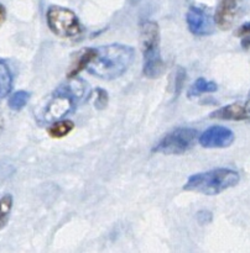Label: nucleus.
I'll return each instance as SVG.
<instances>
[{
	"instance_id": "nucleus-1",
	"label": "nucleus",
	"mask_w": 250,
	"mask_h": 253,
	"mask_svg": "<svg viewBox=\"0 0 250 253\" xmlns=\"http://www.w3.org/2000/svg\"><path fill=\"white\" fill-rule=\"evenodd\" d=\"M135 58L133 47L126 44H104L96 48H87L81 52L74 71L86 69L89 74L104 81L123 76Z\"/></svg>"
},
{
	"instance_id": "nucleus-2",
	"label": "nucleus",
	"mask_w": 250,
	"mask_h": 253,
	"mask_svg": "<svg viewBox=\"0 0 250 253\" xmlns=\"http://www.w3.org/2000/svg\"><path fill=\"white\" fill-rule=\"evenodd\" d=\"M87 95V83L79 78H74L59 85L47 98L37 114V119L44 124H52L62 120L64 116L73 113L77 103Z\"/></svg>"
},
{
	"instance_id": "nucleus-3",
	"label": "nucleus",
	"mask_w": 250,
	"mask_h": 253,
	"mask_svg": "<svg viewBox=\"0 0 250 253\" xmlns=\"http://www.w3.org/2000/svg\"><path fill=\"white\" fill-rule=\"evenodd\" d=\"M240 175L229 168H217L208 172L197 173L188 178L183 189L204 195H217L239 183Z\"/></svg>"
},
{
	"instance_id": "nucleus-4",
	"label": "nucleus",
	"mask_w": 250,
	"mask_h": 253,
	"mask_svg": "<svg viewBox=\"0 0 250 253\" xmlns=\"http://www.w3.org/2000/svg\"><path fill=\"white\" fill-rule=\"evenodd\" d=\"M143 44V72L146 78H158L165 71V63L160 52V30L153 21H148L141 27Z\"/></svg>"
},
{
	"instance_id": "nucleus-5",
	"label": "nucleus",
	"mask_w": 250,
	"mask_h": 253,
	"mask_svg": "<svg viewBox=\"0 0 250 253\" xmlns=\"http://www.w3.org/2000/svg\"><path fill=\"white\" fill-rule=\"evenodd\" d=\"M46 19L51 31L57 36L71 39L81 35L82 25L72 10L53 5L47 10Z\"/></svg>"
},
{
	"instance_id": "nucleus-6",
	"label": "nucleus",
	"mask_w": 250,
	"mask_h": 253,
	"mask_svg": "<svg viewBox=\"0 0 250 253\" xmlns=\"http://www.w3.org/2000/svg\"><path fill=\"white\" fill-rule=\"evenodd\" d=\"M197 130L190 127H178L163 136L152 152L162 153V155H182L195 146L197 141Z\"/></svg>"
},
{
	"instance_id": "nucleus-7",
	"label": "nucleus",
	"mask_w": 250,
	"mask_h": 253,
	"mask_svg": "<svg viewBox=\"0 0 250 253\" xmlns=\"http://www.w3.org/2000/svg\"><path fill=\"white\" fill-rule=\"evenodd\" d=\"M247 0H220L214 15L215 26L220 30H229L242 17Z\"/></svg>"
},
{
	"instance_id": "nucleus-8",
	"label": "nucleus",
	"mask_w": 250,
	"mask_h": 253,
	"mask_svg": "<svg viewBox=\"0 0 250 253\" xmlns=\"http://www.w3.org/2000/svg\"><path fill=\"white\" fill-rule=\"evenodd\" d=\"M188 30L196 36H208L214 32V16L207 9L200 6H191L186 15Z\"/></svg>"
},
{
	"instance_id": "nucleus-9",
	"label": "nucleus",
	"mask_w": 250,
	"mask_h": 253,
	"mask_svg": "<svg viewBox=\"0 0 250 253\" xmlns=\"http://www.w3.org/2000/svg\"><path fill=\"white\" fill-rule=\"evenodd\" d=\"M198 142L205 148H225L234 142V132L224 126H212L203 131Z\"/></svg>"
},
{
	"instance_id": "nucleus-10",
	"label": "nucleus",
	"mask_w": 250,
	"mask_h": 253,
	"mask_svg": "<svg viewBox=\"0 0 250 253\" xmlns=\"http://www.w3.org/2000/svg\"><path fill=\"white\" fill-rule=\"evenodd\" d=\"M210 118L233 121L248 120L247 110H245V105L243 103H234L223 106V108L218 109L214 113L210 114Z\"/></svg>"
},
{
	"instance_id": "nucleus-11",
	"label": "nucleus",
	"mask_w": 250,
	"mask_h": 253,
	"mask_svg": "<svg viewBox=\"0 0 250 253\" xmlns=\"http://www.w3.org/2000/svg\"><path fill=\"white\" fill-rule=\"evenodd\" d=\"M218 85L214 82L205 81L204 78H198L195 83L191 85L190 90H188V96L190 98H195V96H200L202 94L207 93H214L217 91Z\"/></svg>"
},
{
	"instance_id": "nucleus-12",
	"label": "nucleus",
	"mask_w": 250,
	"mask_h": 253,
	"mask_svg": "<svg viewBox=\"0 0 250 253\" xmlns=\"http://www.w3.org/2000/svg\"><path fill=\"white\" fill-rule=\"evenodd\" d=\"M12 89V74L9 66L0 61V98L9 95Z\"/></svg>"
},
{
	"instance_id": "nucleus-13",
	"label": "nucleus",
	"mask_w": 250,
	"mask_h": 253,
	"mask_svg": "<svg viewBox=\"0 0 250 253\" xmlns=\"http://www.w3.org/2000/svg\"><path fill=\"white\" fill-rule=\"evenodd\" d=\"M73 130V123L68 120H58L51 124L49 133L52 137H63Z\"/></svg>"
},
{
	"instance_id": "nucleus-14",
	"label": "nucleus",
	"mask_w": 250,
	"mask_h": 253,
	"mask_svg": "<svg viewBox=\"0 0 250 253\" xmlns=\"http://www.w3.org/2000/svg\"><path fill=\"white\" fill-rule=\"evenodd\" d=\"M29 99H30V94L27 93V91L19 90L10 96L7 104H9V108L11 109V110L19 111L26 106Z\"/></svg>"
},
{
	"instance_id": "nucleus-15",
	"label": "nucleus",
	"mask_w": 250,
	"mask_h": 253,
	"mask_svg": "<svg viewBox=\"0 0 250 253\" xmlns=\"http://www.w3.org/2000/svg\"><path fill=\"white\" fill-rule=\"evenodd\" d=\"M12 208V197L10 194L4 195L0 199V227L5 225L7 217H9L10 211Z\"/></svg>"
},
{
	"instance_id": "nucleus-16",
	"label": "nucleus",
	"mask_w": 250,
	"mask_h": 253,
	"mask_svg": "<svg viewBox=\"0 0 250 253\" xmlns=\"http://www.w3.org/2000/svg\"><path fill=\"white\" fill-rule=\"evenodd\" d=\"M237 36L242 39L243 48H249L250 47V21L245 22L238 29Z\"/></svg>"
},
{
	"instance_id": "nucleus-17",
	"label": "nucleus",
	"mask_w": 250,
	"mask_h": 253,
	"mask_svg": "<svg viewBox=\"0 0 250 253\" xmlns=\"http://www.w3.org/2000/svg\"><path fill=\"white\" fill-rule=\"evenodd\" d=\"M108 104V94L103 89H97L96 90V98H94V105L98 109L105 108Z\"/></svg>"
},
{
	"instance_id": "nucleus-18",
	"label": "nucleus",
	"mask_w": 250,
	"mask_h": 253,
	"mask_svg": "<svg viewBox=\"0 0 250 253\" xmlns=\"http://www.w3.org/2000/svg\"><path fill=\"white\" fill-rule=\"evenodd\" d=\"M183 81H185V71L180 68L177 71V76H176V93H180L181 88H182Z\"/></svg>"
},
{
	"instance_id": "nucleus-19",
	"label": "nucleus",
	"mask_w": 250,
	"mask_h": 253,
	"mask_svg": "<svg viewBox=\"0 0 250 253\" xmlns=\"http://www.w3.org/2000/svg\"><path fill=\"white\" fill-rule=\"evenodd\" d=\"M4 20H5V9L4 6L0 4V26H1V24L4 22Z\"/></svg>"
},
{
	"instance_id": "nucleus-20",
	"label": "nucleus",
	"mask_w": 250,
	"mask_h": 253,
	"mask_svg": "<svg viewBox=\"0 0 250 253\" xmlns=\"http://www.w3.org/2000/svg\"><path fill=\"white\" fill-rule=\"evenodd\" d=\"M244 105H245V110H247L248 120H250V99L247 101V103H244Z\"/></svg>"
}]
</instances>
